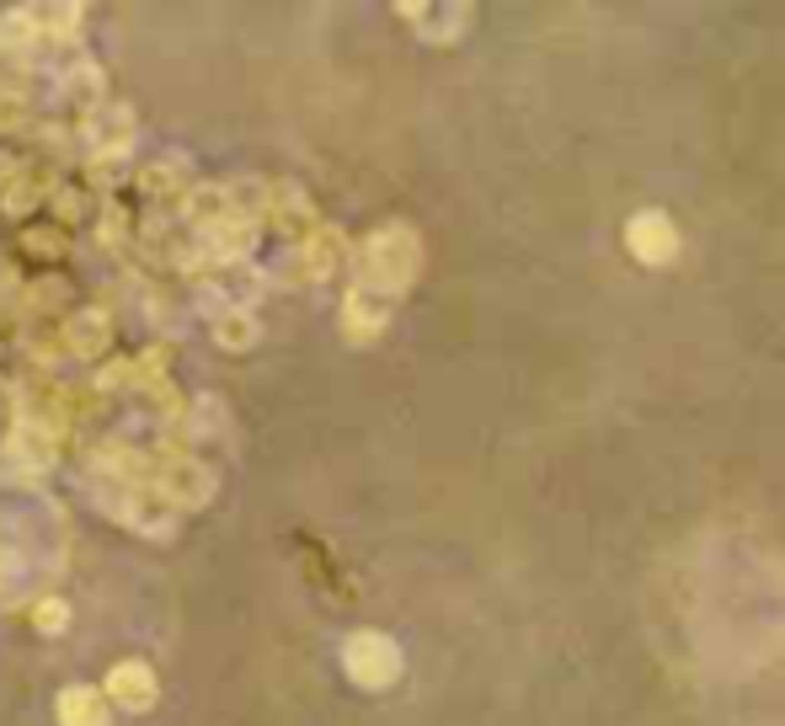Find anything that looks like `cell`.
I'll list each match as a JSON object with an SVG mask.
<instances>
[{"label":"cell","mask_w":785,"mask_h":726,"mask_svg":"<svg viewBox=\"0 0 785 726\" xmlns=\"http://www.w3.org/2000/svg\"><path fill=\"white\" fill-rule=\"evenodd\" d=\"M342 662H348L353 684L364 689H385L401 679V646L390 636H379V631H359L353 642L342 646Z\"/></svg>","instance_id":"7a4b0ae2"},{"label":"cell","mask_w":785,"mask_h":726,"mask_svg":"<svg viewBox=\"0 0 785 726\" xmlns=\"http://www.w3.org/2000/svg\"><path fill=\"white\" fill-rule=\"evenodd\" d=\"M417 268H422L417 236L401 230V225H390V230L369 236L364 251H359V288H364V294H407L417 279Z\"/></svg>","instance_id":"6da1fadb"},{"label":"cell","mask_w":785,"mask_h":726,"mask_svg":"<svg viewBox=\"0 0 785 726\" xmlns=\"http://www.w3.org/2000/svg\"><path fill=\"white\" fill-rule=\"evenodd\" d=\"M107 694H113L124 711H150V700H156V679H150V668H145V662H124V668H113Z\"/></svg>","instance_id":"277c9868"},{"label":"cell","mask_w":785,"mask_h":726,"mask_svg":"<svg viewBox=\"0 0 785 726\" xmlns=\"http://www.w3.org/2000/svg\"><path fill=\"white\" fill-rule=\"evenodd\" d=\"M625 246H630L636 262L668 268V262L679 257V230H673V219H668L662 208H641V214H630V225H625Z\"/></svg>","instance_id":"3957f363"},{"label":"cell","mask_w":785,"mask_h":726,"mask_svg":"<svg viewBox=\"0 0 785 726\" xmlns=\"http://www.w3.org/2000/svg\"><path fill=\"white\" fill-rule=\"evenodd\" d=\"M59 726H107V711L91 689H65L59 694Z\"/></svg>","instance_id":"8992f818"},{"label":"cell","mask_w":785,"mask_h":726,"mask_svg":"<svg viewBox=\"0 0 785 726\" xmlns=\"http://www.w3.org/2000/svg\"><path fill=\"white\" fill-rule=\"evenodd\" d=\"M342 326H348L353 342H369V337L385 331V305H379L374 294H364V288H353L348 305H342Z\"/></svg>","instance_id":"5b68a950"},{"label":"cell","mask_w":785,"mask_h":726,"mask_svg":"<svg viewBox=\"0 0 785 726\" xmlns=\"http://www.w3.org/2000/svg\"><path fill=\"white\" fill-rule=\"evenodd\" d=\"M11 571H16V561H11V551H0V588L11 582Z\"/></svg>","instance_id":"8fae6325"},{"label":"cell","mask_w":785,"mask_h":726,"mask_svg":"<svg viewBox=\"0 0 785 726\" xmlns=\"http://www.w3.org/2000/svg\"><path fill=\"white\" fill-rule=\"evenodd\" d=\"M166 491L182 497V502H208V470L198 460H177V465L166 470Z\"/></svg>","instance_id":"52a82bcc"},{"label":"cell","mask_w":785,"mask_h":726,"mask_svg":"<svg viewBox=\"0 0 785 726\" xmlns=\"http://www.w3.org/2000/svg\"><path fill=\"white\" fill-rule=\"evenodd\" d=\"M38 625L54 636V631H65V604L59 599H48V604H38Z\"/></svg>","instance_id":"30bf717a"},{"label":"cell","mask_w":785,"mask_h":726,"mask_svg":"<svg viewBox=\"0 0 785 726\" xmlns=\"http://www.w3.org/2000/svg\"><path fill=\"white\" fill-rule=\"evenodd\" d=\"M70 348L76 353H96V348H107V316L102 310H86L70 321Z\"/></svg>","instance_id":"ba28073f"},{"label":"cell","mask_w":785,"mask_h":726,"mask_svg":"<svg viewBox=\"0 0 785 726\" xmlns=\"http://www.w3.org/2000/svg\"><path fill=\"white\" fill-rule=\"evenodd\" d=\"M214 337H219L225 348H251V342H257V321L236 310V316H225V321H219V331H214Z\"/></svg>","instance_id":"9c48e42d"}]
</instances>
